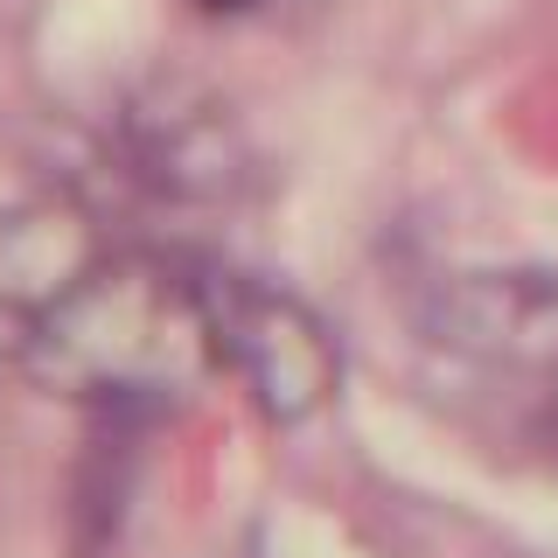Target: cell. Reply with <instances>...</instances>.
I'll use <instances>...</instances> for the list:
<instances>
[{"mask_svg": "<svg viewBox=\"0 0 558 558\" xmlns=\"http://www.w3.org/2000/svg\"><path fill=\"white\" fill-rule=\"evenodd\" d=\"M140 174H154L161 189L174 196H217V189H231V140L209 126L203 112H182V119H154L147 133H140Z\"/></svg>", "mask_w": 558, "mask_h": 558, "instance_id": "obj_4", "label": "cell"}, {"mask_svg": "<svg viewBox=\"0 0 558 558\" xmlns=\"http://www.w3.org/2000/svg\"><path fill=\"white\" fill-rule=\"evenodd\" d=\"M196 293H203L217 356L244 377V391H252V405L266 418L293 426V418H314L336 398V377H342L336 336H328L322 314L307 301H293L279 279L203 272Z\"/></svg>", "mask_w": 558, "mask_h": 558, "instance_id": "obj_2", "label": "cell"}, {"mask_svg": "<svg viewBox=\"0 0 558 558\" xmlns=\"http://www.w3.org/2000/svg\"><path fill=\"white\" fill-rule=\"evenodd\" d=\"M203 8H244V0H203Z\"/></svg>", "mask_w": 558, "mask_h": 558, "instance_id": "obj_5", "label": "cell"}, {"mask_svg": "<svg viewBox=\"0 0 558 558\" xmlns=\"http://www.w3.org/2000/svg\"><path fill=\"white\" fill-rule=\"evenodd\" d=\"M217 356L196 279L154 258H98L22 336V363L49 391L98 412H147L182 398Z\"/></svg>", "mask_w": 558, "mask_h": 558, "instance_id": "obj_1", "label": "cell"}, {"mask_svg": "<svg viewBox=\"0 0 558 558\" xmlns=\"http://www.w3.org/2000/svg\"><path fill=\"white\" fill-rule=\"evenodd\" d=\"M92 266H98V238L77 209L43 203L22 209V217H0V336L22 342Z\"/></svg>", "mask_w": 558, "mask_h": 558, "instance_id": "obj_3", "label": "cell"}]
</instances>
